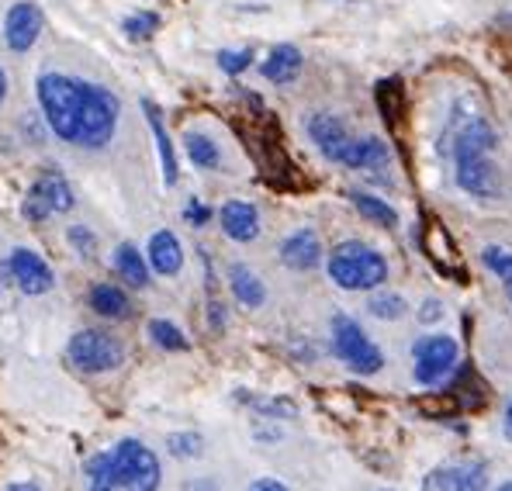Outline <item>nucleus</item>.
<instances>
[{"instance_id":"1","label":"nucleus","mask_w":512,"mask_h":491,"mask_svg":"<svg viewBox=\"0 0 512 491\" xmlns=\"http://www.w3.org/2000/svg\"><path fill=\"white\" fill-rule=\"evenodd\" d=\"M499 146V135L488 122L474 118L457 132L454 142V163H457V184L474 198H499L502 177L499 166L492 163V153Z\"/></svg>"},{"instance_id":"2","label":"nucleus","mask_w":512,"mask_h":491,"mask_svg":"<svg viewBox=\"0 0 512 491\" xmlns=\"http://www.w3.org/2000/svg\"><path fill=\"white\" fill-rule=\"evenodd\" d=\"M84 83L87 80L66 77V73H42L35 80V94H39V108L49 132L73 146H77L80 115H84Z\"/></svg>"},{"instance_id":"3","label":"nucleus","mask_w":512,"mask_h":491,"mask_svg":"<svg viewBox=\"0 0 512 491\" xmlns=\"http://www.w3.org/2000/svg\"><path fill=\"white\" fill-rule=\"evenodd\" d=\"M326 267L336 287H343V291H374V287L388 281V260H384L378 249L357 243V239L336 246L329 253Z\"/></svg>"},{"instance_id":"4","label":"nucleus","mask_w":512,"mask_h":491,"mask_svg":"<svg viewBox=\"0 0 512 491\" xmlns=\"http://www.w3.org/2000/svg\"><path fill=\"white\" fill-rule=\"evenodd\" d=\"M118 115H122V104L101 83H84V115H80V135L77 146L84 149H101L115 139Z\"/></svg>"},{"instance_id":"5","label":"nucleus","mask_w":512,"mask_h":491,"mask_svg":"<svg viewBox=\"0 0 512 491\" xmlns=\"http://www.w3.org/2000/svg\"><path fill=\"white\" fill-rule=\"evenodd\" d=\"M66 353H70L73 367L84 370V374H108V370L122 367V360H125V346L104 329L73 332Z\"/></svg>"},{"instance_id":"6","label":"nucleus","mask_w":512,"mask_h":491,"mask_svg":"<svg viewBox=\"0 0 512 491\" xmlns=\"http://www.w3.org/2000/svg\"><path fill=\"white\" fill-rule=\"evenodd\" d=\"M333 353L353 370V374H378L384 367L381 350L367 339V332L353 319H346V315H336L333 319Z\"/></svg>"},{"instance_id":"7","label":"nucleus","mask_w":512,"mask_h":491,"mask_svg":"<svg viewBox=\"0 0 512 491\" xmlns=\"http://www.w3.org/2000/svg\"><path fill=\"white\" fill-rule=\"evenodd\" d=\"M115 464H118V481L125 491H160V460L156 453L139 440H122L115 450Z\"/></svg>"},{"instance_id":"8","label":"nucleus","mask_w":512,"mask_h":491,"mask_svg":"<svg viewBox=\"0 0 512 491\" xmlns=\"http://www.w3.org/2000/svg\"><path fill=\"white\" fill-rule=\"evenodd\" d=\"M457 339L454 336H426L416 343V381L433 388L457 367Z\"/></svg>"},{"instance_id":"9","label":"nucleus","mask_w":512,"mask_h":491,"mask_svg":"<svg viewBox=\"0 0 512 491\" xmlns=\"http://www.w3.org/2000/svg\"><path fill=\"white\" fill-rule=\"evenodd\" d=\"M4 270L11 274V281L21 287L25 294H45V291H52V284H56V274H52V267L42 260L35 249H25V246H18L11 256H7V263H4Z\"/></svg>"},{"instance_id":"10","label":"nucleus","mask_w":512,"mask_h":491,"mask_svg":"<svg viewBox=\"0 0 512 491\" xmlns=\"http://www.w3.org/2000/svg\"><path fill=\"white\" fill-rule=\"evenodd\" d=\"M42 7L32 4V0H18V4H11V11H7L4 18V42L11 52H28L35 42H39L42 35Z\"/></svg>"},{"instance_id":"11","label":"nucleus","mask_w":512,"mask_h":491,"mask_svg":"<svg viewBox=\"0 0 512 491\" xmlns=\"http://www.w3.org/2000/svg\"><path fill=\"white\" fill-rule=\"evenodd\" d=\"M308 139L319 146V153L326 156V160L340 163V156L353 142V135H350V128L343 125V118L329 115V111H319V115L308 118Z\"/></svg>"},{"instance_id":"12","label":"nucleus","mask_w":512,"mask_h":491,"mask_svg":"<svg viewBox=\"0 0 512 491\" xmlns=\"http://www.w3.org/2000/svg\"><path fill=\"white\" fill-rule=\"evenodd\" d=\"M218 218H222V232L232 243H253L260 236V215L250 201H225Z\"/></svg>"},{"instance_id":"13","label":"nucleus","mask_w":512,"mask_h":491,"mask_svg":"<svg viewBox=\"0 0 512 491\" xmlns=\"http://www.w3.org/2000/svg\"><path fill=\"white\" fill-rule=\"evenodd\" d=\"M322 260V243L312 229H298L291 232L281 243V263L291 270H315Z\"/></svg>"},{"instance_id":"14","label":"nucleus","mask_w":512,"mask_h":491,"mask_svg":"<svg viewBox=\"0 0 512 491\" xmlns=\"http://www.w3.org/2000/svg\"><path fill=\"white\" fill-rule=\"evenodd\" d=\"M146 260H149V267H153L156 274H163V277L180 274V267H184V249H180V239L173 236L170 229L153 232L149 249H146Z\"/></svg>"},{"instance_id":"15","label":"nucleus","mask_w":512,"mask_h":491,"mask_svg":"<svg viewBox=\"0 0 512 491\" xmlns=\"http://www.w3.org/2000/svg\"><path fill=\"white\" fill-rule=\"evenodd\" d=\"M35 191L45 198V205L52 208V215H66V211L77 205L70 180L63 177V170H59V166H42L39 180H35Z\"/></svg>"},{"instance_id":"16","label":"nucleus","mask_w":512,"mask_h":491,"mask_svg":"<svg viewBox=\"0 0 512 491\" xmlns=\"http://www.w3.org/2000/svg\"><path fill=\"white\" fill-rule=\"evenodd\" d=\"M340 166L346 170H381V166H388V146L374 135H364V139L353 135V142L340 156Z\"/></svg>"},{"instance_id":"17","label":"nucleus","mask_w":512,"mask_h":491,"mask_svg":"<svg viewBox=\"0 0 512 491\" xmlns=\"http://www.w3.org/2000/svg\"><path fill=\"white\" fill-rule=\"evenodd\" d=\"M301 66H305V59H301V52L295 49V45H274L270 56L260 63V73H263V80L284 87V83L298 80Z\"/></svg>"},{"instance_id":"18","label":"nucleus","mask_w":512,"mask_h":491,"mask_svg":"<svg viewBox=\"0 0 512 491\" xmlns=\"http://www.w3.org/2000/svg\"><path fill=\"white\" fill-rule=\"evenodd\" d=\"M87 301H90V308H94V312L101 315V319H108V322H122V319L132 315V301H128V294L118 284H111V281L90 287Z\"/></svg>"},{"instance_id":"19","label":"nucleus","mask_w":512,"mask_h":491,"mask_svg":"<svg viewBox=\"0 0 512 491\" xmlns=\"http://www.w3.org/2000/svg\"><path fill=\"white\" fill-rule=\"evenodd\" d=\"M433 481L440 491H485L488 471H485V464H457V467L436 471Z\"/></svg>"},{"instance_id":"20","label":"nucleus","mask_w":512,"mask_h":491,"mask_svg":"<svg viewBox=\"0 0 512 491\" xmlns=\"http://www.w3.org/2000/svg\"><path fill=\"white\" fill-rule=\"evenodd\" d=\"M111 263H115V274L122 277L128 287H146L149 284V260L132 243L118 246L115 256H111Z\"/></svg>"},{"instance_id":"21","label":"nucleus","mask_w":512,"mask_h":491,"mask_svg":"<svg viewBox=\"0 0 512 491\" xmlns=\"http://www.w3.org/2000/svg\"><path fill=\"white\" fill-rule=\"evenodd\" d=\"M142 111H146V122L153 128L156 135V146H160V163H163V180H167V187L177 184V156H173V142L167 135V128H163V115L160 108H156L153 101H142Z\"/></svg>"},{"instance_id":"22","label":"nucleus","mask_w":512,"mask_h":491,"mask_svg":"<svg viewBox=\"0 0 512 491\" xmlns=\"http://www.w3.org/2000/svg\"><path fill=\"white\" fill-rule=\"evenodd\" d=\"M229 287H232V294H236L239 305H246V308H260L263 301H267L263 281L246 267V263H232L229 267Z\"/></svg>"},{"instance_id":"23","label":"nucleus","mask_w":512,"mask_h":491,"mask_svg":"<svg viewBox=\"0 0 512 491\" xmlns=\"http://www.w3.org/2000/svg\"><path fill=\"white\" fill-rule=\"evenodd\" d=\"M122 481H118V464L115 453H94L87 460V491H118Z\"/></svg>"},{"instance_id":"24","label":"nucleus","mask_w":512,"mask_h":491,"mask_svg":"<svg viewBox=\"0 0 512 491\" xmlns=\"http://www.w3.org/2000/svg\"><path fill=\"white\" fill-rule=\"evenodd\" d=\"M350 201H353V208L367 218V222L381 225V229H395L398 225V211L391 208L388 201L374 198V194H367V191H350Z\"/></svg>"},{"instance_id":"25","label":"nucleus","mask_w":512,"mask_h":491,"mask_svg":"<svg viewBox=\"0 0 512 491\" xmlns=\"http://www.w3.org/2000/svg\"><path fill=\"white\" fill-rule=\"evenodd\" d=\"M184 149H187V156H191V163L198 166V170H218V166H222V149H218V142L208 139V135L187 132L184 135Z\"/></svg>"},{"instance_id":"26","label":"nucleus","mask_w":512,"mask_h":491,"mask_svg":"<svg viewBox=\"0 0 512 491\" xmlns=\"http://www.w3.org/2000/svg\"><path fill=\"white\" fill-rule=\"evenodd\" d=\"M149 339H153L160 350H170V353L187 350V336L177 326H173V322H167V319H153V322H149Z\"/></svg>"},{"instance_id":"27","label":"nucleus","mask_w":512,"mask_h":491,"mask_svg":"<svg viewBox=\"0 0 512 491\" xmlns=\"http://www.w3.org/2000/svg\"><path fill=\"white\" fill-rule=\"evenodd\" d=\"M156 28H160V14H153V11H139V14H132V18H125V21H122V32H125L132 42L153 39Z\"/></svg>"},{"instance_id":"28","label":"nucleus","mask_w":512,"mask_h":491,"mask_svg":"<svg viewBox=\"0 0 512 491\" xmlns=\"http://www.w3.org/2000/svg\"><path fill=\"white\" fill-rule=\"evenodd\" d=\"M481 260H485V267L492 270V274H499L502 281H506V291L512 298V253L502 246H488L485 253H481Z\"/></svg>"},{"instance_id":"29","label":"nucleus","mask_w":512,"mask_h":491,"mask_svg":"<svg viewBox=\"0 0 512 491\" xmlns=\"http://www.w3.org/2000/svg\"><path fill=\"white\" fill-rule=\"evenodd\" d=\"M218 66H222V73H229V77H239V73L253 66V49H222L218 52Z\"/></svg>"},{"instance_id":"30","label":"nucleus","mask_w":512,"mask_h":491,"mask_svg":"<svg viewBox=\"0 0 512 491\" xmlns=\"http://www.w3.org/2000/svg\"><path fill=\"white\" fill-rule=\"evenodd\" d=\"M371 315L374 319H402L405 312V301L398 298V294H378V298H371Z\"/></svg>"},{"instance_id":"31","label":"nucleus","mask_w":512,"mask_h":491,"mask_svg":"<svg viewBox=\"0 0 512 491\" xmlns=\"http://www.w3.org/2000/svg\"><path fill=\"white\" fill-rule=\"evenodd\" d=\"M21 215H25L28 222H35V225H39V222H45V218H52V208L45 205V198H42L39 191H35V184L28 187L25 201H21Z\"/></svg>"},{"instance_id":"32","label":"nucleus","mask_w":512,"mask_h":491,"mask_svg":"<svg viewBox=\"0 0 512 491\" xmlns=\"http://www.w3.org/2000/svg\"><path fill=\"white\" fill-rule=\"evenodd\" d=\"M66 243L77 249L84 260H90V256H94V249H97V236L87 229V225H70V229H66Z\"/></svg>"},{"instance_id":"33","label":"nucleus","mask_w":512,"mask_h":491,"mask_svg":"<svg viewBox=\"0 0 512 491\" xmlns=\"http://www.w3.org/2000/svg\"><path fill=\"white\" fill-rule=\"evenodd\" d=\"M170 453L173 457H198L201 453V436H194V433H184V436H170Z\"/></svg>"},{"instance_id":"34","label":"nucleus","mask_w":512,"mask_h":491,"mask_svg":"<svg viewBox=\"0 0 512 491\" xmlns=\"http://www.w3.org/2000/svg\"><path fill=\"white\" fill-rule=\"evenodd\" d=\"M250 405L253 409H260V412H267V415H295V405L291 402H277V398H250Z\"/></svg>"},{"instance_id":"35","label":"nucleus","mask_w":512,"mask_h":491,"mask_svg":"<svg viewBox=\"0 0 512 491\" xmlns=\"http://www.w3.org/2000/svg\"><path fill=\"white\" fill-rule=\"evenodd\" d=\"M184 218L191 225H208V218H212V208H205L201 201H191V205L184 208Z\"/></svg>"},{"instance_id":"36","label":"nucleus","mask_w":512,"mask_h":491,"mask_svg":"<svg viewBox=\"0 0 512 491\" xmlns=\"http://www.w3.org/2000/svg\"><path fill=\"white\" fill-rule=\"evenodd\" d=\"M208 326H212V332H222L225 329V308L218 305V301H212V305H208Z\"/></svg>"},{"instance_id":"37","label":"nucleus","mask_w":512,"mask_h":491,"mask_svg":"<svg viewBox=\"0 0 512 491\" xmlns=\"http://www.w3.org/2000/svg\"><path fill=\"white\" fill-rule=\"evenodd\" d=\"M250 491H288L281 485V481H274V478H260V481H253Z\"/></svg>"},{"instance_id":"38","label":"nucleus","mask_w":512,"mask_h":491,"mask_svg":"<svg viewBox=\"0 0 512 491\" xmlns=\"http://www.w3.org/2000/svg\"><path fill=\"white\" fill-rule=\"evenodd\" d=\"M440 301H426V305H423V315H419V319H423V322H436V319H440Z\"/></svg>"},{"instance_id":"39","label":"nucleus","mask_w":512,"mask_h":491,"mask_svg":"<svg viewBox=\"0 0 512 491\" xmlns=\"http://www.w3.org/2000/svg\"><path fill=\"white\" fill-rule=\"evenodd\" d=\"M4 491H42V488L32 485V481H14V485H7Z\"/></svg>"},{"instance_id":"40","label":"nucleus","mask_w":512,"mask_h":491,"mask_svg":"<svg viewBox=\"0 0 512 491\" xmlns=\"http://www.w3.org/2000/svg\"><path fill=\"white\" fill-rule=\"evenodd\" d=\"M7 90H11V83H7V73H4V66H0V108H4V101H7Z\"/></svg>"},{"instance_id":"41","label":"nucleus","mask_w":512,"mask_h":491,"mask_svg":"<svg viewBox=\"0 0 512 491\" xmlns=\"http://www.w3.org/2000/svg\"><path fill=\"white\" fill-rule=\"evenodd\" d=\"M506 433L512 436V405H509V409H506Z\"/></svg>"},{"instance_id":"42","label":"nucleus","mask_w":512,"mask_h":491,"mask_svg":"<svg viewBox=\"0 0 512 491\" xmlns=\"http://www.w3.org/2000/svg\"><path fill=\"white\" fill-rule=\"evenodd\" d=\"M499 491H512V481H506V485H502Z\"/></svg>"}]
</instances>
